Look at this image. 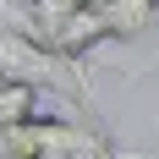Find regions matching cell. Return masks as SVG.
<instances>
[{
	"label": "cell",
	"mask_w": 159,
	"mask_h": 159,
	"mask_svg": "<svg viewBox=\"0 0 159 159\" xmlns=\"http://www.w3.org/2000/svg\"><path fill=\"white\" fill-rule=\"evenodd\" d=\"M0 154L6 159H121L110 132L82 126L71 115H33L22 126L0 132Z\"/></svg>",
	"instance_id": "obj_1"
},
{
	"label": "cell",
	"mask_w": 159,
	"mask_h": 159,
	"mask_svg": "<svg viewBox=\"0 0 159 159\" xmlns=\"http://www.w3.org/2000/svg\"><path fill=\"white\" fill-rule=\"evenodd\" d=\"M0 77L6 82H28V88H55V93H77L88 110H93V93H88V77L77 71V61H66L55 49H44L39 39L16 33L0 22Z\"/></svg>",
	"instance_id": "obj_2"
},
{
	"label": "cell",
	"mask_w": 159,
	"mask_h": 159,
	"mask_svg": "<svg viewBox=\"0 0 159 159\" xmlns=\"http://www.w3.org/2000/svg\"><path fill=\"white\" fill-rule=\"evenodd\" d=\"M99 16L110 39H143L148 28H159V0H104Z\"/></svg>",
	"instance_id": "obj_3"
},
{
	"label": "cell",
	"mask_w": 159,
	"mask_h": 159,
	"mask_svg": "<svg viewBox=\"0 0 159 159\" xmlns=\"http://www.w3.org/2000/svg\"><path fill=\"white\" fill-rule=\"evenodd\" d=\"M88 6H104V0H88Z\"/></svg>",
	"instance_id": "obj_4"
},
{
	"label": "cell",
	"mask_w": 159,
	"mask_h": 159,
	"mask_svg": "<svg viewBox=\"0 0 159 159\" xmlns=\"http://www.w3.org/2000/svg\"><path fill=\"white\" fill-rule=\"evenodd\" d=\"M0 82H6V77H0Z\"/></svg>",
	"instance_id": "obj_5"
}]
</instances>
